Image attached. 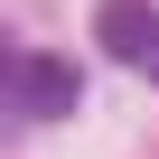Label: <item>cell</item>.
<instances>
[{"label": "cell", "instance_id": "1", "mask_svg": "<svg viewBox=\"0 0 159 159\" xmlns=\"http://www.w3.org/2000/svg\"><path fill=\"white\" fill-rule=\"evenodd\" d=\"M75 94H84V75H75L66 56H10V103L19 112L56 122V112H75Z\"/></svg>", "mask_w": 159, "mask_h": 159}, {"label": "cell", "instance_id": "2", "mask_svg": "<svg viewBox=\"0 0 159 159\" xmlns=\"http://www.w3.org/2000/svg\"><path fill=\"white\" fill-rule=\"evenodd\" d=\"M94 38H103V56L150 66V47H159V10H150V0H103V10H94Z\"/></svg>", "mask_w": 159, "mask_h": 159}, {"label": "cell", "instance_id": "3", "mask_svg": "<svg viewBox=\"0 0 159 159\" xmlns=\"http://www.w3.org/2000/svg\"><path fill=\"white\" fill-rule=\"evenodd\" d=\"M150 84H159V47H150Z\"/></svg>", "mask_w": 159, "mask_h": 159}]
</instances>
